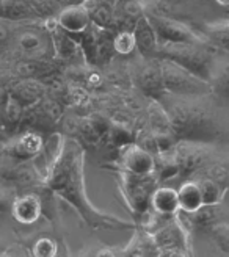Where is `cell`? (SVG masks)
<instances>
[{
  "mask_svg": "<svg viewBox=\"0 0 229 257\" xmlns=\"http://www.w3.org/2000/svg\"><path fill=\"white\" fill-rule=\"evenodd\" d=\"M46 184L55 195L74 205L83 220L91 227H131L129 221L97 210L86 196L83 181V148L74 138L63 137L58 145V152L50 163Z\"/></svg>",
  "mask_w": 229,
  "mask_h": 257,
  "instance_id": "1",
  "label": "cell"
},
{
  "mask_svg": "<svg viewBox=\"0 0 229 257\" xmlns=\"http://www.w3.org/2000/svg\"><path fill=\"white\" fill-rule=\"evenodd\" d=\"M13 46L22 55V58L46 60L49 47H52L50 32L47 27H27L19 29L15 35H10Z\"/></svg>",
  "mask_w": 229,
  "mask_h": 257,
  "instance_id": "2",
  "label": "cell"
},
{
  "mask_svg": "<svg viewBox=\"0 0 229 257\" xmlns=\"http://www.w3.org/2000/svg\"><path fill=\"white\" fill-rule=\"evenodd\" d=\"M121 185L123 195L129 202L131 209L143 215L151 209V195L154 191V173L146 176H137L121 171Z\"/></svg>",
  "mask_w": 229,
  "mask_h": 257,
  "instance_id": "3",
  "label": "cell"
},
{
  "mask_svg": "<svg viewBox=\"0 0 229 257\" xmlns=\"http://www.w3.org/2000/svg\"><path fill=\"white\" fill-rule=\"evenodd\" d=\"M120 168L124 173L146 176L156 173V159L151 151L140 146L138 143H129L121 148Z\"/></svg>",
  "mask_w": 229,
  "mask_h": 257,
  "instance_id": "4",
  "label": "cell"
},
{
  "mask_svg": "<svg viewBox=\"0 0 229 257\" xmlns=\"http://www.w3.org/2000/svg\"><path fill=\"white\" fill-rule=\"evenodd\" d=\"M47 93L49 89L46 83L41 79H35V77L19 79L10 88V96L13 99H16L24 107H29L36 104V102H40Z\"/></svg>",
  "mask_w": 229,
  "mask_h": 257,
  "instance_id": "5",
  "label": "cell"
},
{
  "mask_svg": "<svg viewBox=\"0 0 229 257\" xmlns=\"http://www.w3.org/2000/svg\"><path fill=\"white\" fill-rule=\"evenodd\" d=\"M55 19L61 29H65L72 35H80L91 25L90 15H88V10L83 4L66 5L60 10Z\"/></svg>",
  "mask_w": 229,
  "mask_h": 257,
  "instance_id": "6",
  "label": "cell"
},
{
  "mask_svg": "<svg viewBox=\"0 0 229 257\" xmlns=\"http://www.w3.org/2000/svg\"><path fill=\"white\" fill-rule=\"evenodd\" d=\"M44 140L40 132L27 131L18 135L10 145V156L21 162H29L41 152Z\"/></svg>",
  "mask_w": 229,
  "mask_h": 257,
  "instance_id": "7",
  "label": "cell"
},
{
  "mask_svg": "<svg viewBox=\"0 0 229 257\" xmlns=\"http://www.w3.org/2000/svg\"><path fill=\"white\" fill-rule=\"evenodd\" d=\"M41 199L40 196L29 193V195H21L15 198L11 204V215L21 224H33L38 218L41 216Z\"/></svg>",
  "mask_w": 229,
  "mask_h": 257,
  "instance_id": "8",
  "label": "cell"
},
{
  "mask_svg": "<svg viewBox=\"0 0 229 257\" xmlns=\"http://www.w3.org/2000/svg\"><path fill=\"white\" fill-rule=\"evenodd\" d=\"M134 35L137 41V50L142 57H149L151 54L157 52L159 36L156 33L154 25L148 16H142L134 27Z\"/></svg>",
  "mask_w": 229,
  "mask_h": 257,
  "instance_id": "9",
  "label": "cell"
},
{
  "mask_svg": "<svg viewBox=\"0 0 229 257\" xmlns=\"http://www.w3.org/2000/svg\"><path fill=\"white\" fill-rule=\"evenodd\" d=\"M135 79H137L138 88L142 89V91H145L146 94H151V96L159 94V91L165 86L160 63H156L152 60H149L148 63L140 66V69L137 71Z\"/></svg>",
  "mask_w": 229,
  "mask_h": 257,
  "instance_id": "10",
  "label": "cell"
},
{
  "mask_svg": "<svg viewBox=\"0 0 229 257\" xmlns=\"http://www.w3.org/2000/svg\"><path fill=\"white\" fill-rule=\"evenodd\" d=\"M145 15L142 0H118L114 5V19L118 30H134L137 21Z\"/></svg>",
  "mask_w": 229,
  "mask_h": 257,
  "instance_id": "11",
  "label": "cell"
},
{
  "mask_svg": "<svg viewBox=\"0 0 229 257\" xmlns=\"http://www.w3.org/2000/svg\"><path fill=\"white\" fill-rule=\"evenodd\" d=\"M38 11L32 0H2L0 2V19L11 22H25L38 18Z\"/></svg>",
  "mask_w": 229,
  "mask_h": 257,
  "instance_id": "12",
  "label": "cell"
},
{
  "mask_svg": "<svg viewBox=\"0 0 229 257\" xmlns=\"http://www.w3.org/2000/svg\"><path fill=\"white\" fill-rule=\"evenodd\" d=\"M88 10L91 24L99 29L117 32V19H114V7L102 0H83Z\"/></svg>",
  "mask_w": 229,
  "mask_h": 257,
  "instance_id": "13",
  "label": "cell"
},
{
  "mask_svg": "<svg viewBox=\"0 0 229 257\" xmlns=\"http://www.w3.org/2000/svg\"><path fill=\"white\" fill-rule=\"evenodd\" d=\"M151 209L157 215L171 216L181 210L179 207V195L177 190L170 187L156 188L151 195Z\"/></svg>",
  "mask_w": 229,
  "mask_h": 257,
  "instance_id": "14",
  "label": "cell"
},
{
  "mask_svg": "<svg viewBox=\"0 0 229 257\" xmlns=\"http://www.w3.org/2000/svg\"><path fill=\"white\" fill-rule=\"evenodd\" d=\"M177 195H179V207L185 213H196L206 205L201 185L196 182H185L177 190Z\"/></svg>",
  "mask_w": 229,
  "mask_h": 257,
  "instance_id": "15",
  "label": "cell"
},
{
  "mask_svg": "<svg viewBox=\"0 0 229 257\" xmlns=\"http://www.w3.org/2000/svg\"><path fill=\"white\" fill-rule=\"evenodd\" d=\"M152 25H154L156 33L159 36L160 41H167V43H179L185 41L188 38V32L182 27L181 24L163 19L159 16H152L149 18Z\"/></svg>",
  "mask_w": 229,
  "mask_h": 257,
  "instance_id": "16",
  "label": "cell"
},
{
  "mask_svg": "<svg viewBox=\"0 0 229 257\" xmlns=\"http://www.w3.org/2000/svg\"><path fill=\"white\" fill-rule=\"evenodd\" d=\"M113 49L114 54L127 57L137 50V41L134 30H118L113 35Z\"/></svg>",
  "mask_w": 229,
  "mask_h": 257,
  "instance_id": "17",
  "label": "cell"
},
{
  "mask_svg": "<svg viewBox=\"0 0 229 257\" xmlns=\"http://www.w3.org/2000/svg\"><path fill=\"white\" fill-rule=\"evenodd\" d=\"M154 241V237L149 235V232H143V230H140L134 235V238L131 240L129 246L126 249H123L121 252L123 254H127V255H145L148 254L151 249H149V243Z\"/></svg>",
  "mask_w": 229,
  "mask_h": 257,
  "instance_id": "18",
  "label": "cell"
},
{
  "mask_svg": "<svg viewBox=\"0 0 229 257\" xmlns=\"http://www.w3.org/2000/svg\"><path fill=\"white\" fill-rule=\"evenodd\" d=\"M24 105H21L19 102L16 99H13L10 96V99L5 102V105L0 108L2 110V116L4 119L11 125V127H15V125H19L21 121H22V114H24Z\"/></svg>",
  "mask_w": 229,
  "mask_h": 257,
  "instance_id": "19",
  "label": "cell"
},
{
  "mask_svg": "<svg viewBox=\"0 0 229 257\" xmlns=\"http://www.w3.org/2000/svg\"><path fill=\"white\" fill-rule=\"evenodd\" d=\"M58 252V246L57 241L54 238L49 237H41L35 241L32 254L33 255H40V257H54Z\"/></svg>",
  "mask_w": 229,
  "mask_h": 257,
  "instance_id": "20",
  "label": "cell"
},
{
  "mask_svg": "<svg viewBox=\"0 0 229 257\" xmlns=\"http://www.w3.org/2000/svg\"><path fill=\"white\" fill-rule=\"evenodd\" d=\"M38 15L40 16H46L47 18H52L54 15H58L61 5H63V0H32Z\"/></svg>",
  "mask_w": 229,
  "mask_h": 257,
  "instance_id": "21",
  "label": "cell"
},
{
  "mask_svg": "<svg viewBox=\"0 0 229 257\" xmlns=\"http://www.w3.org/2000/svg\"><path fill=\"white\" fill-rule=\"evenodd\" d=\"M16 179H18L21 184L29 185V184H33L35 182V174L29 168H19L18 173H16Z\"/></svg>",
  "mask_w": 229,
  "mask_h": 257,
  "instance_id": "22",
  "label": "cell"
},
{
  "mask_svg": "<svg viewBox=\"0 0 229 257\" xmlns=\"http://www.w3.org/2000/svg\"><path fill=\"white\" fill-rule=\"evenodd\" d=\"M13 201H15V199L11 198L10 190H7V188H0V212H4V210H7V209H11Z\"/></svg>",
  "mask_w": 229,
  "mask_h": 257,
  "instance_id": "23",
  "label": "cell"
},
{
  "mask_svg": "<svg viewBox=\"0 0 229 257\" xmlns=\"http://www.w3.org/2000/svg\"><path fill=\"white\" fill-rule=\"evenodd\" d=\"M10 99V88L4 85V82L0 80V108L5 105V102Z\"/></svg>",
  "mask_w": 229,
  "mask_h": 257,
  "instance_id": "24",
  "label": "cell"
},
{
  "mask_svg": "<svg viewBox=\"0 0 229 257\" xmlns=\"http://www.w3.org/2000/svg\"><path fill=\"white\" fill-rule=\"evenodd\" d=\"M8 40H10V30H8L7 25L2 21H0V44L7 43Z\"/></svg>",
  "mask_w": 229,
  "mask_h": 257,
  "instance_id": "25",
  "label": "cell"
},
{
  "mask_svg": "<svg viewBox=\"0 0 229 257\" xmlns=\"http://www.w3.org/2000/svg\"><path fill=\"white\" fill-rule=\"evenodd\" d=\"M63 4H66V5H74V4H83V0H63Z\"/></svg>",
  "mask_w": 229,
  "mask_h": 257,
  "instance_id": "26",
  "label": "cell"
},
{
  "mask_svg": "<svg viewBox=\"0 0 229 257\" xmlns=\"http://www.w3.org/2000/svg\"><path fill=\"white\" fill-rule=\"evenodd\" d=\"M220 5H224V7H229V0H217Z\"/></svg>",
  "mask_w": 229,
  "mask_h": 257,
  "instance_id": "27",
  "label": "cell"
},
{
  "mask_svg": "<svg viewBox=\"0 0 229 257\" xmlns=\"http://www.w3.org/2000/svg\"><path fill=\"white\" fill-rule=\"evenodd\" d=\"M102 2H107V4H110V5H117V2H118V0H102Z\"/></svg>",
  "mask_w": 229,
  "mask_h": 257,
  "instance_id": "28",
  "label": "cell"
},
{
  "mask_svg": "<svg viewBox=\"0 0 229 257\" xmlns=\"http://www.w3.org/2000/svg\"><path fill=\"white\" fill-rule=\"evenodd\" d=\"M0 2H2V0H0Z\"/></svg>",
  "mask_w": 229,
  "mask_h": 257,
  "instance_id": "29",
  "label": "cell"
}]
</instances>
